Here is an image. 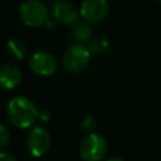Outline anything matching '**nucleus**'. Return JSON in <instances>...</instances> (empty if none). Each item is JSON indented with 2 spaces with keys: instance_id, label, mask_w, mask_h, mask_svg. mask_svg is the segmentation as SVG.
<instances>
[{
  "instance_id": "f257e3e1",
  "label": "nucleus",
  "mask_w": 161,
  "mask_h": 161,
  "mask_svg": "<svg viewBox=\"0 0 161 161\" xmlns=\"http://www.w3.org/2000/svg\"><path fill=\"white\" fill-rule=\"evenodd\" d=\"M39 111L35 103L24 96L13 97L6 106V116L10 123L19 128H28L33 126L39 118Z\"/></svg>"
},
{
  "instance_id": "f03ea898",
  "label": "nucleus",
  "mask_w": 161,
  "mask_h": 161,
  "mask_svg": "<svg viewBox=\"0 0 161 161\" xmlns=\"http://www.w3.org/2000/svg\"><path fill=\"white\" fill-rule=\"evenodd\" d=\"M91 59V52L86 44L73 43L68 45L62 54L63 67L70 73H80L83 72Z\"/></svg>"
},
{
  "instance_id": "7ed1b4c3",
  "label": "nucleus",
  "mask_w": 161,
  "mask_h": 161,
  "mask_svg": "<svg viewBox=\"0 0 161 161\" xmlns=\"http://www.w3.org/2000/svg\"><path fill=\"white\" fill-rule=\"evenodd\" d=\"M21 20L30 26H38L48 21L49 9L42 0H25L19 8Z\"/></svg>"
},
{
  "instance_id": "20e7f679",
  "label": "nucleus",
  "mask_w": 161,
  "mask_h": 161,
  "mask_svg": "<svg viewBox=\"0 0 161 161\" xmlns=\"http://www.w3.org/2000/svg\"><path fill=\"white\" fill-rule=\"evenodd\" d=\"M79 151L86 161H101L107 153V141L98 133H88L80 141Z\"/></svg>"
},
{
  "instance_id": "39448f33",
  "label": "nucleus",
  "mask_w": 161,
  "mask_h": 161,
  "mask_svg": "<svg viewBox=\"0 0 161 161\" xmlns=\"http://www.w3.org/2000/svg\"><path fill=\"white\" fill-rule=\"evenodd\" d=\"M52 137L49 131L43 126H34L26 137V146L34 157L44 156L50 148Z\"/></svg>"
},
{
  "instance_id": "423d86ee",
  "label": "nucleus",
  "mask_w": 161,
  "mask_h": 161,
  "mask_svg": "<svg viewBox=\"0 0 161 161\" xmlns=\"http://www.w3.org/2000/svg\"><path fill=\"white\" fill-rule=\"evenodd\" d=\"M29 67L39 75H49L57 68V59L47 50H35L29 57Z\"/></svg>"
},
{
  "instance_id": "0eeeda50",
  "label": "nucleus",
  "mask_w": 161,
  "mask_h": 161,
  "mask_svg": "<svg viewBox=\"0 0 161 161\" xmlns=\"http://www.w3.org/2000/svg\"><path fill=\"white\" fill-rule=\"evenodd\" d=\"M109 5L107 0H83L79 8V14L88 23L102 20L108 13Z\"/></svg>"
},
{
  "instance_id": "6e6552de",
  "label": "nucleus",
  "mask_w": 161,
  "mask_h": 161,
  "mask_svg": "<svg viewBox=\"0 0 161 161\" xmlns=\"http://www.w3.org/2000/svg\"><path fill=\"white\" fill-rule=\"evenodd\" d=\"M52 14L57 20L67 25H73L79 20L78 9L68 0H57L52 5Z\"/></svg>"
},
{
  "instance_id": "1a4fd4ad",
  "label": "nucleus",
  "mask_w": 161,
  "mask_h": 161,
  "mask_svg": "<svg viewBox=\"0 0 161 161\" xmlns=\"http://www.w3.org/2000/svg\"><path fill=\"white\" fill-rule=\"evenodd\" d=\"M23 79L21 70L14 63H4L0 67V83L6 89H13L20 84Z\"/></svg>"
},
{
  "instance_id": "9d476101",
  "label": "nucleus",
  "mask_w": 161,
  "mask_h": 161,
  "mask_svg": "<svg viewBox=\"0 0 161 161\" xmlns=\"http://www.w3.org/2000/svg\"><path fill=\"white\" fill-rule=\"evenodd\" d=\"M70 36L75 40V43H88L92 39V26L91 23L86 20H78L70 28Z\"/></svg>"
},
{
  "instance_id": "9b49d317",
  "label": "nucleus",
  "mask_w": 161,
  "mask_h": 161,
  "mask_svg": "<svg viewBox=\"0 0 161 161\" xmlns=\"http://www.w3.org/2000/svg\"><path fill=\"white\" fill-rule=\"evenodd\" d=\"M6 50L14 59H24L26 54V45L19 38H10L6 43Z\"/></svg>"
},
{
  "instance_id": "f8f14e48",
  "label": "nucleus",
  "mask_w": 161,
  "mask_h": 161,
  "mask_svg": "<svg viewBox=\"0 0 161 161\" xmlns=\"http://www.w3.org/2000/svg\"><path fill=\"white\" fill-rule=\"evenodd\" d=\"M87 47L91 53L99 54V53H103L108 48V40L103 35H93L92 39L87 43Z\"/></svg>"
},
{
  "instance_id": "ddd939ff",
  "label": "nucleus",
  "mask_w": 161,
  "mask_h": 161,
  "mask_svg": "<svg viewBox=\"0 0 161 161\" xmlns=\"http://www.w3.org/2000/svg\"><path fill=\"white\" fill-rule=\"evenodd\" d=\"M96 125H97L96 118H94L93 116H91V114L84 116V117L82 118V121H80V127H82L86 132H88V133H93V130L96 128Z\"/></svg>"
},
{
  "instance_id": "4468645a",
  "label": "nucleus",
  "mask_w": 161,
  "mask_h": 161,
  "mask_svg": "<svg viewBox=\"0 0 161 161\" xmlns=\"http://www.w3.org/2000/svg\"><path fill=\"white\" fill-rule=\"evenodd\" d=\"M9 141H10V132L8 131L5 125H1L0 126V147L5 148Z\"/></svg>"
},
{
  "instance_id": "2eb2a0df",
  "label": "nucleus",
  "mask_w": 161,
  "mask_h": 161,
  "mask_svg": "<svg viewBox=\"0 0 161 161\" xmlns=\"http://www.w3.org/2000/svg\"><path fill=\"white\" fill-rule=\"evenodd\" d=\"M0 161H18V158L14 155L9 153V152L1 151V153H0Z\"/></svg>"
},
{
  "instance_id": "dca6fc26",
  "label": "nucleus",
  "mask_w": 161,
  "mask_h": 161,
  "mask_svg": "<svg viewBox=\"0 0 161 161\" xmlns=\"http://www.w3.org/2000/svg\"><path fill=\"white\" fill-rule=\"evenodd\" d=\"M39 118H40L43 122H48V121H50V118H52V113H50V111H48V109H42L40 113H39Z\"/></svg>"
},
{
  "instance_id": "f3484780",
  "label": "nucleus",
  "mask_w": 161,
  "mask_h": 161,
  "mask_svg": "<svg viewBox=\"0 0 161 161\" xmlns=\"http://www.w3.org/2000/svg\"><path fill=\"white\" fill-rule=\"evenodd\" d=\"M107 161H123V160H121V158H117V157H111V158H108Z\"/></svg>"
},
{
  "instance_id": "a211bd4d",
  "label": "nucleus",
  "mask_w": 161,
  "mask_h": 161,
  "mask_svg": "<svg viewBox=\"0 0 161 161\" xmlns=\"http://www.w3.org/2000/svg\"><path fill=\"white\" fill-rule=\"evenodd\" d=\"M158 1H160V3H161V0H158Z\"/></svg>"
}]
</instances>
